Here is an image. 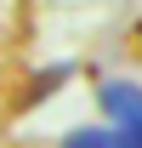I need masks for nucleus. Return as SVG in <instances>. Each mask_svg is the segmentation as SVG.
I'll return each mask as SVG.
<instances>
[{
  "mask_svg": "<svg viewBox=\"0 0 142 148\" xmlns=\"http://www.w3.org/2000/svg\"><path fill=\"white\" fill-rule=\"evenodd\" d=\"M63 148H125V131H80Z\"/></svg>",
  "mask_w": 142,
  "mask_h": 148,
  "instance_id": "1",
  "label": "nucleus"
}]
</instances>
